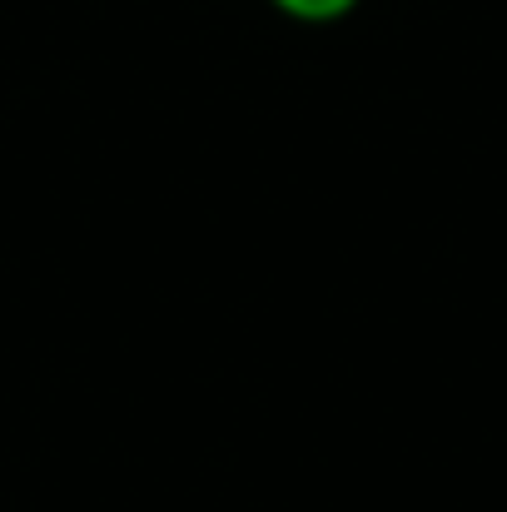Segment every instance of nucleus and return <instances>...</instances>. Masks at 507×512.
<instances>
[{
    "mask_svg": "<svg viewBox=\"0 0 507 512\" xmlns=\"http://www.w3.org/2000/svg\"><path fill=\"white\" fill-rule=\"evenodd\" d=\"M279 15L299 20V25H334L343 15H353L363 0H269Z\"/></svg>",
    "mask_w": 507,
    "mask_h": 512,
    "instance_id": "nucleus-1",
    "label": "nucleus"
}]
</instances>
